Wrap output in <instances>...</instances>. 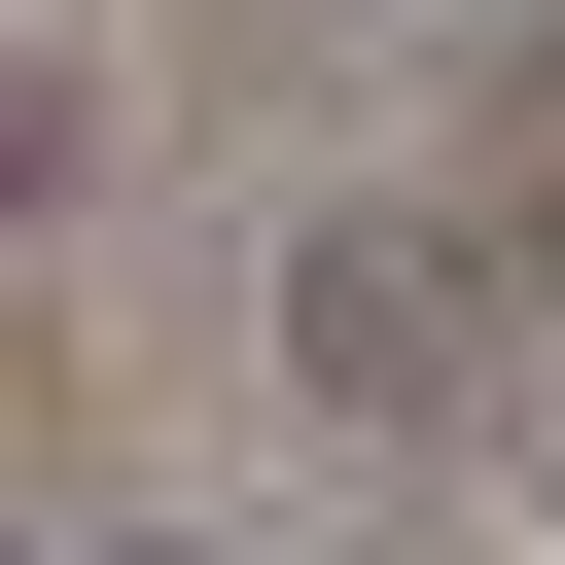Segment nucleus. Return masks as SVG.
I'll return each mask as SVG.
<instances>
[{"label":"nucleus","mask_w":565,"mask_h":565,"mask_svg":"<svg viewBox=\"0 0 565 565\" xmlns=\"http://www.w3.org/2000/svg\"><path fill=\"white\" fill-rule=\"evenodd\" d=\"M71 565H177V530H71Z\"/></svg>","instance_id":"2"},{"label":"nucleus","mask_w":565,"mask_h":565,"mask_svg":"<svg viewBox=\"0 0 565 565\" xmlns=\"http://www.w3.org/2000/svg\"><path fill=\"white\" fill-rule=\"evenodd\" d=\"M282 388H353V424H388V388H459V247L318 212V247H282Z\"/></svg>","instance_id":"1"}]
</instances>
